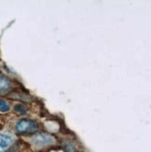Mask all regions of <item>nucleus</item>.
<instances>
[{
	"label": "nucleus",
	"mask_w": 151,
	"mask_h": 152,
	"mask_svg": "<svg viewBox=\"0 0 151 152\" xmlns=\"http://www.w3.org/2000/svg\"><path fill=\"white\" fill-rule=\"evenodd\" d=\"M38 129L37 124L30 120H21L16 125V130L18 133L23 134H33Z\"/></svg>",
	"instance_id": "f257e3e1"
},
{
	"label": "nucleus",
	"mask_w": 151,
	"mask_h": 152,
	"mask_svg": "<svg viewBox=\"0 0 151 152\" xmlns=\"http://www.w3.org/2000/svg\"><path fill=\"white\" fill-rule=\"evenodd\" d=\"M12 143L11 137L6 134H0V152H7Z\"/></svg>",
	"instance_id": "f03ea898"
},
{
	"label": "nucleus",
	"mask_w": 151,
	"mask_h": 152,
	"mask_svg": "<svg viewBox=\"0 0 151 152\" xmlns=\"http://www.w3.org/2000/svg\"><path fill=\"white\" fill-rule=\"evenodd\" d=\"M14 108H15V110L17 112H19L20 114H23V113H25V111H26V108L23 107V104H16Z\"/></svg>",
	"instance_id": "39448f33"
},
{
	"label": "nucleus",
	"mask_w": 151,
	"mask_h": 152,
	"mask_svg": "<svg viewBox=\"0 0 151 152\" xmlns=\"http://www.w3.org/2000/svg\"><path fill=\"white\" fill-rule=\"evenodd\" d=\"M9 109H10V107L8 104H7L5 101L0 100V111L1 112H8V111H9Z\"/></svg>",
	"instance_id": "20e7f679"
},
{
	"label": "nucleus",
	"mask_w": 151,
	"mask_h": 152,
	"mask_svg": "<svg viewBox=\"0 0 151 152\" xmlns=\"http://www.w3.org/2000/svg\"><path fill=\"white\" fill-rule=\"evenodd\" d=\"M9 83L8 81V79L0 75V94H5L9 90Z\"/></svg>",
	"instance_id": "7ed1b4c3"
}]
</instances>
